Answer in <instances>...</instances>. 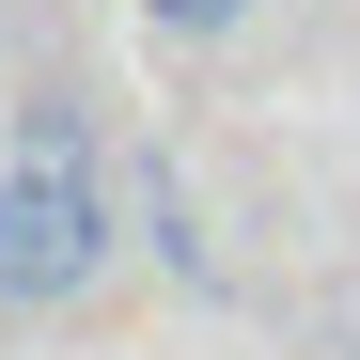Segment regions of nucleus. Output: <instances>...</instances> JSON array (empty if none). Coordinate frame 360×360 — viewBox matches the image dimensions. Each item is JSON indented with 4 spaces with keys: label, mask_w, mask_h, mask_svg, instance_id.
Segmentation results:
<instances>
[{
    "label": "nucleus",
    "mask_w": 360,
    "mask_h": 360,
    "mask_svg": "<svg viewBox=\"0 0 360 360\" xmlns=\"http://www.w3.org/2000/svg\"><path fill=\"white\" fill-rule=\"evenodd\" d=\"M110 172L79 157V110L47 94L32 126H16V157H0V314H63V297H94L110 282Z\"/></svg>",
    "instance_id": "nucleus-1"
},
{
    "label": "nucleus",
    "mask_w": 360,
    "mask_h": 360,
    "mask_svg": "<svg viewBox=\"0 0 360 360\" xmlns=\"http://www.w3.org/2000/svg\"><path fill=\"white\" fill-rule=\"evenodd\" d=\"M251 16H266V0H141V32H157V47H235Z\"/></svg>",
    "instance_id": "nucleus-2"
}]
</instances>
